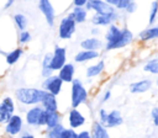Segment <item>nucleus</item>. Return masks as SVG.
<instances>
[{"label": "nucleus", "mask_w": 158, "mask_h": 138, "mask_svg": "<svg viewBox=\"0 0 158 138\" xmlns=\"http://www.w3.org/2000/svg\"><path fill=\"white\" fill-rule=\"evenodd\" d=\"M47 91L37 87H19L15 90V97L19 104L23 106H37L41 105Z\"/></svg>", "instance_id": "obj_1"}, {"label": "nucleus", "mask_w": 158, "mask_h": 138, "mask_svg": "<svg viewBox=\"0 0 158 138\" xmlns=\"http://www.w3.org/2000/svg\"><path fill=\"white\" fill-rule=\"evenodd\" d=\"M89 92L83 85L80 79H74L70 84V106L72 108H78L80 105L88 102Z\"/></svg>", "instance_id": "obj_2"}, {"label": "nucleus", "mask_w": 158, "mask_h": 138, "mask_svg": "<svg viewBox=\"0 0 158 138\" xmlns=\"http://www.w3.org/2000/svg\"><path fill=\"white\" fill-rule=\"evenodd\" d=\"M77 22L73 18L72 14H67L64 17L60 18L58 25V37L60 39H70L77 31Z\"/></svg>", "instance_id": "obj_3"}, {"label": "nucleus", "mask_w": 158, "mask_h": 138, "mask_svg": "<svg viewBox=\"0 0 158 138\" xmlns=\"http://www.w3.org/2000/svg\"><path fill=\"white\" fill-rule=\"evenodd\" d=\"M15 102L11 96H4L0 104V123L6 124L15 115Z\"/></svg>", "instance_id": "obj_4"}, {"label": "nucleus", "mask_w": 158, "mask_h": 138, "mask_svg": "<svg viewBox=\"0 0 158 138\" xmlns=\"http://www.w3.org/2000/svg\"><path fill=\"white\" fill-rule=\"evenodd\" d=\"M121 34H122V27H120L116 23L109 26V28L105 32V47H104V49L105 51H114Z\"/></svg>", "instance_id": "obj_5"}, {"label": "nucleus", "mask_w": 158, "mask_h": 138, "mask_svg": "<svg viewBox=\"0 0 158 138\" xmlns=\"http://www.w3.org/2000/svg\"><path fill=\"white\" fill-rule=\"evenodd\" d=\"M88 11H94V14H99V15H110L116 12L117 10L115 7H112L106 0H89L85 7Z\"/></svg>", "instance_id": "obj_6"}, {"label": "nucleus", "mask_w": 158, "mask_h": 138, "mask_svg": "<svg viewBox=\"0 0 158 138\" xmlns=\"http://www.w3.org/2000/svg\"><path fill=\"white\" fill-rule=\"evenodd\" d=\"M68 62H67V49H65V47L56 44L54 49H53L52 63H51V67H52L53 71H59Z\"/></svg>", "instance_id": "obj_7"}, {"label": "nucleus", "mask_w": 158, "mask_h": 138, "mask_svg": "<svg viewBox=\"0 0 158 138\" xmlns=\"http://www.w3.org/2000/svg\"><path fill=\"white\" fill-rule=\"evenodd\" d=\"M23 122L25 120L20 116V115H14L11 117V120L4 126V132L5 134L10 136V137H15L19 136L20 133H22L23 131Z\"/></svg>", "instance_id": "obj_8"}, {"label": "nucleus", "mask_w": 158, "mask_h": 138, "mask_svg": "<svg viewBox=\"0 0 158 138\" xmlns=\"http://www.w3.org/2000/svg\"><path fill=\"white\" fill-rule=\"evenodd\" d=\"M63 84H64V83L60 80V78H59L57 74H54V75H52V76H49V78H47V79L43 80V83H42V89H43L44 91H47V92L54 95V96H58V95L62 92Z\"/></svg>", "instance_id": "obj_9"}, {"label": "nucleus", "mask_w": 158, "mask_h": 138, "mask_svg": "<svg viewBox=\"0 0 158 138\" xmlns=\"http://www.w3.org/2000/svg\"><path fill=\"white\" fill-rule=\"evenodd\" d=\"M43 113H44V110H43V107L41 105L28 107L27 111L25 112V122H26V124L30 126V127H38L41 117H42Z\"/></svg>", "instance_id": "obj_10"}, {"label": "nucleus", "mask_w": 158, "mask_h": 138, "mask_svg": "<svg viewBox=\"0 0 158 138\" xmlns=\"http://www.w3.org/2000/svg\"><path fill=\"white\" fill-rule=\"evenodd\" d=\"M37 6H38V10L44 16L47 25L49 27H53L54 26V20H56V11H54L53 4L48 0H40Z\"/></svg>", "instance_id": "obj_11"}, {"label": "nucleus", "mask_w": 158, "mask_h": 138, "mask_svg": "<svg viewBox=\"0 0 158 138\" xmlns=\"http://www.w3.org/2000/svg\"><path fill=\"white\" fill-rule=\"evenodd\" d=\"M120 18V12L116 11L114 14L110 15H99V14H94L91 16V23L95 27H100V26H111L114 25L117 20Z\"/></svg>", "instance_id": "obj_12"}, {"label": "nucleus", "mask_w": 158, "mask_h": 138, "mask_svg": "<svg viewBox=\"0 0 158 138\" xmlns=\"http://www.w3.org/2000/svg\"><path fill=\"white\" fill-rule=\"evenodd\" d=\"M68 124H69V128L72 129H77V128H80L85 124L86 122V118L85 116L78 110V108H70L69 112H68Z\"/></svg>", "instance_id": "obj_13"}, {"label": "nucleus", "mask_w": 158, "mask_h": 138, "mask_svg": "<svg viewBox=\"0 0 158 138\" xmlns=\"http://www.w3.org/2000/svg\"><path fill=\"white\" fill-rule=\"evenodd\" d=\"M123 123V117L121 115V112L118 110H111L110 112H107L106 120L104 121V126L106 128H115L118 127Z\"/></svg>", "instance_id": "obj_14"}, {"label": "nucleus", "mask_w": 158, "mask_h": 138, "mask_svg": "<svg viewBox=\"0 0 158 138\" xmlns=\"http://www.w3.org/2000/svg\"><path fill=\"white\" fill-rule=\"evenodd\" d=\"M152 84L153 83L151 79H142V80L131 83L128 86V90L132 94H143V92H147L148 90H151Z\"/></svg>", "instance_id": "obj_15"}, {"label": "nucleus", "mask_w": 158, "mask_h": 138, "mask_svg": "<svg viewBox=\"0 0 158 138\" xmlns=\"http://www.w3.org/2000/svg\"><path fill=\"white\" fill-rule=\"evenodd\" d=\"M80 47L84 51H93V52H98L100 48L105 47V44H102V42L100 41L99 37H88L84 38L80 42Z\"/></svg>", "instance_id": "obj_16"}, {"label": "nucleus", "mask_w": 158, "mask_h": 138, "mask_svg": "<svg viewBox=\"0 0 158 138\" xmlns=\"http://www.w3.org/2000/svg\"><path fill=\"white\" fill-rule=\"evenodd\" d=\"M74 74H75V67H74V64L73 63H67L59 71H58V76L60 78V80L63 81V83H73V80L75 79L74 78Z\"/></svg>", "instance_id": "obj_17"}, {"label": "nucleus", "mask_w": 158, "mask_h": 138, "mask_svg": "<svg viewBox=\"0 0 158 138\" xmlns=\"http://www.w3.org/2000/svg\"><path fill=\"white\" fill-rule=\"evenodd\" d=\"M90 133H91V138H111L107 128L102 123H100L99 121L93 122Z\"/></svg>", "instance_id": "obj_18"}, {"label": "nucleus", "mask_w": 158, "mask_h": 138, "mask_svg": "<svg viewBox=\"0 0 158 138\" xmlns=\"http://www.w3.org/2000/svg\"><path fill=\"white\" fill-rule=\"evenodd\" d=\"M100 57V53L99 52H93V51H78L75 54H74V62L75 63H86L89 60H93V59H96Z\"/></svg>", "instance_id": "obj_19"}, {"label": "nucleus", "mask_w": 158, "mask_h": 138, "mask_svg": "<svg viewBox=\"0 0 158 138\" xmlns=\"http://www.w3.org/2000/svg\"><path fill=\"white\" fill-rule=\"evenodd\" d=\"M157 38H158V25L147 27L138 33V39L141 42H148V41L157 39Z\"/></svg>", "instance_id": "obj_20"}, {"label": "nucleus", "mask_w": 158, "mask_h": 138, "mask_svg": "<svg viewBox=\"0 0 158 138\" xmlns=\"http://www.w3.org/2000/svg\"><path fill=\"white\" fill-rule=\"evenodd\" d=\"M52 57H53V52H47L44 55H43V59H42V71H41V75L47 79L53 74V69L51 67V63H52Z\"/></svg>", "instance_id": "obj_21"}, {"label": "nucleus", "mask_w": 158, "mask_h": 138, "mask_svg": "<svg viewBox=\"0 0 158 138\" xmlns=\"http://www.w3.org/2000/svg\"><path fill=\"white\" fill-rule=\"evenodd\" d=\"M104 70H105V62H104V59H100V60H98L95 64L89 65V67L86 68L85 76H86L88 79L95 78V76H99L100 74H102Z\"/></svg>", "instance_id": "obj_22"}, {"label": "nucleus", "mask_w": 158, "mask_h": 138, "mask_svg": "<svg viewBox=\"0 0 158 138\" xmlns=\"http://www.w3.org/2000/svg\"><path fill=\"white\" fill-rule=\"evenodd\" d=\"M132 41H133V33H132V31L130 28H127V27H122V34H121V37H120V39L116 43V46H115L114 49L123 48V47L131 44Z\"/></svg>", "instance_id": "obj_23"}, {"label": "nucleus", "mask_w": 158, "mask_h": 138, "mask_svg": "<svg viewBox=\"0 0 158 138\" xmlns=\"http://www.w3.org/2000/svg\"><path fill=\"white\" fill-rule=\"evenodd\" d=\"M2 54L5 55V62H6V64H7V65H14V64L17 63V62L20 60V58L22 57L23 49H22V47H16L15 49H12V51H10V52H7V53H4V52H2Z\"/></svg>", "instance_id": "obj_24"}, {"label": "nucleus", "mask_w": 158, "mask_h": 138, "mask_svg": "<svg viewBox=\"0 0 158 138\" xmlns=\"http://www.w3.org/2000/svg\"><path fill=\"white\" fill-rule=\"evenodd\" d=\"M41 106H42L43 110H46V111H52V112L59 111V110H58L57 96H54V95H52V94H49V92H47V95L44 96L43 101L41 102Z\"/></svg>", "instance_id": "obj_25"}, {"label": "nucleus", "mask_w": 158, "mask_h": 138, "mask_svg": "<svg viewBox=\"0 0 158 138\" xmlns=\"http://www.w3.org/2000/svg\"><path fill=\"white\" fill-rule=\"evenodd\" d=\"M46 113H47V123H46L47 129H53L62 123V115L59 113V111H54V112L46 111Z\"/></svg>", "instance_id": "obj_26"}, {"label": "nucleus", "mask_w": 158, "mask_h": 138, "mask_svg": "<svg viewBox=\"0 0 158 138\" xmlns=\"http://www.w3.org/2000/svg\"><path fill=\"white\" fill-rule=\"evenodd\" d=\"M70 14H72L73 18L75 20V22L79 23V25L84 23L86 21V18H88V10L85 7H74L73 6Z\"/></svg>", "instance_id": "obj_27"}, {"label": "nucleus", "mask_w": 158, "mask_h": 138, "mask_svg": "<svg viewBox=\"0 0 158 138\" xmlns=\"http://www.w3.org/2000/svg\"><path fill=\"white\" fill-rule=\"evenodd\" d=\"M12 20H14V23H15L16 28L19 30V32L26 31L27 25H28V18L26 17V15H23V14H21V12H17V14L14 15Z\"/></svg>", "instance_id": "obj_28"}, {"label": "nucleus", "mask_w": 158, "mask_h": 138, "mask_svg": "<svg viewBox=\"0 0 158 138\" xmlns=\"http://www.w3.org/2000/svg\"><path fill=\"white\" fill-rule=\"evenodd\" d=\"M143 71L158 76V58H152L143 64Z\"/></svg>", "instance_id": "obj_29"}, {"label": "nucleus", "mask_w": 158, "mask_h": 138, "mask_svg": "<svg viewBox=\"0 0 158 138\" xmlns=\"http://www.w3.org/2000/svg\"><path fill=\"white\" fill-rule=\"evenodd\" d=\"M65 127L60 123L59 126H57L53 129H47L44 133V138H62V133L64 132Z\"/></svg>", "instance_id": "obj_30"}, {"label": "nucleus", "mask_w": 158, "mask_h": 138, "mask_svg": "<svg viewBox=\"0 0 158 138\" xmlns=\"http://www.w3.org/2000/svg\"><path fill=\"white\" fill-rule=\"evenodd\" d=\"M158 18V1H152L151 2V9H149V15H148V23L153 26L156 20Z\"/></svg>", "instance_id": "obj_31"}, {"label": "nucleus", "mask_w": 158, "mask_h": 138, "mask_svg": "<svg viewBox=\"0 0 158 138\" xmlns=\"http://www.w3.org/2000/svg\"><path fill=\"white\" fill-rule=\"evenodd\" d=\"M106 1L116 10H123V11L127 9V6L131 2V0H106Z\"/></svg>", "instance_id": "obj_32"}, {"label": "nucleus", "mask_w": 158, "mask_h": 138, "mask_svg": "<svg viewBox=\"0 0 158 138\" xmlns=\"http://www.w3.org/2000/svg\"><path fill=\"white\" fill-rule=\"evenodd\" d=\"M32 39V36L30 33V31H22V32H19V43L20 44H27Z\"/></svg>", "instance_id": "obj_33"}, {"label": "nucleus", "mask_w": 158, "mask_h": 138, "mask_svg": "<svg viewBox=\"0 0 158 138\" xmlns=\"http://www.w3.org/2000/svg\"><path fill=\"white\" fill-rule=\"evenodd\" d=\"M62 138H78V133L75 132V129L65 128L64 132L62 133Z\"/></svg>", "instance_id": "obj_34"}, {"label": "nucleus", "mask_w": 158, "mask_h": 138, "mask_svg": "<svg viewBox=\"0 0 158 138\" xmlns=\"http://www.w3.org/2000/svg\"><path fill=\"white\" fill-rule=\"evenodd\" d=\"M151 117L154 127H158V107H153L151 110Z\"/></svg>", "instance_id": "obj_35"}, {"label": "nucleus", "mask_w": 158, "mask_h": 138, "mask_svg": "<svg viewBox=\"0 0 158 138\" xmlns=\"http://www.w3.org/2000/svg\"><path fill=\"white\" fill-rule=\"evenodd\" d=\"M136 10H137V2H136V1H131L130 5L127 6V9L125 10V12L130 15V14H133Z\"/></svg>", "instance_id": "obj_36"}, {"label": "nucleus", "mask_w": 158, "mask_h": 138, "mask_svg": "<svg viewBox=\"0 0 158 138\" xmlns=\"http://www.w3.org/2000/svg\"><path fill=\"white\" fill-rule=\"evenodd\" d=\"M89 0H74L73 1V6L74 7H86Z\"/></svg>", "instance_id": "obj_37"}, {"label": "nucleus", "mask_w": 158, "mask_h": 138, "mask_svg": "<svg viewBox=\"0 0 158 138\" xmlns=\"http://www.w3.org/2000/svg\"><path fill=\"white\" fill-rule=\"evenodd\" d=\"M78 138H91V133H90V131L83 129L78 133Z\"/></svg>", "instance_id": "obj_38"}, {"label": "nucleus", "mask_w": 158, "mask_h": 138, "mask_svg": "<svg viewBox=\"0 0 158 138\" xmlns=\"http://www.w3.org/2000/svg\"><path fill=\"white\" fill-rule=\"evenodd\" d=\"M110 97H111V90H106V91L104 92L102 97H101V104H105V102H107V101L110 100Z\"/></svg>", "instance_id": "obj_39"}, {"label": "nucleus", "mask_w": 158, "mask_h": 138, "mask_svg": "<svg viewBox=\"0 0 158 138\" xmlns=\"http://www.w3.org/2000/svg\"><path fill=\"white\" fill-rule=\"evenodd\" d=\"M90 32H91V37H98L100 34V28L99 27H93Z\"/></svg>", "instance_id": "obj_40"}, {"label": "nucleus", "mask_w": 158, "mask_h": 138, "mask_svg": "<svg viewBox=\"0 0 158 138\" xmlns=\"http://www.w3.org/2000/svg\"><path fill=\"white\" fill-rule=\"evenodd\" d=\"M20 138H35V136L32 133H30V132H22L20 134Z\"/></svg>", "instance_id": "obj_41"}, {"label": "nucleus", "mask_w": 158, "mask_h": 138, "mask_svg": "<svg viewBox=\"0 0 158 138\" xmlns=\"http://www.w3.org/2000/svg\"><path fill=\"white\" fill-rule=\"evenodd\" d=\"M12 5H14V1H12V0H10V1H7V2L5 4V6H4V7L6 9V7H9V6H12Z\"/></svg>", "instance_id": "obj_42"}, {"label": "nucleus", "mask_w": 158, "mask_h": 138, "mask_svg": "<svg viewBox=\"0 0 158 138\" xmlns=\"http://www.w3.org/2000/svg\"><path fill=\"white\" fill-rule=\"evenodd\" d=\"M156 85L158 86V76H157V79H156Z\"/></svg>", "instance_id": "obj_43"}]
</instances>
